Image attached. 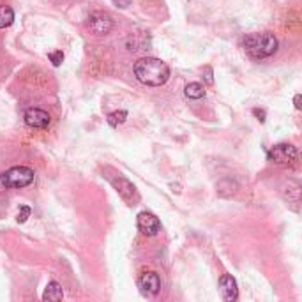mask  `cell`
I'll return each mask as SVG.
<instances>
[{
  "label": "cell",
  "mask_w": 302,
  "mask_h": 302,
  "mask_svg": "<svg viewBox=\"0 0 302 302\" xmlns=\"http://www.w3.org/2000/svg\"><path fill=\"white\" fill-rule=\"evenodd\" d=\"M219 293L226 302H233L239 297V288H237V281L233 276L225 274V276L219 277Z\"/></svg>",
  "instance_id": "obj_8"
},
{
  "label": "cell",
  "mask_w": 302,
  "mask_h": 302,
  "mask_svg": "<svg viewBox=\"0 0 302 302\" xmlns=\"http://www.w3.org/2000/svg\"><path fill=\"white\" fill-rule=\"evenodd\" d=\"M113 186H115L117 193L122 196L124 200H131L133 196H135V186H133L129 180H125L122 177H119V180H113Z\"/></svg>",
  "instance_id": "obj_10"
},
{
  "label": "cell",
  "mask_w": 302,
  "mask_h": 302,
  "mask_svg": "<svg viewBox=\"0 0 302 302\" xmlns=\"http://www.w3.org/2000/svg\"><path fill=\"white\" fill-rule=\"evenodd\" d=\"M205 80H207V83H209V85L214 83V80H212V69H210V68L205 69Z\"/></svg>",
  "instance_id": "obj_18"
},
{
  "label": "cell",
  "mask_w": 302,
  "mask_h": 302,
  "mask_svg": "<svg viewBox=\"0 0 302 302\" xmlns=\"http://www.w3.org/2000/svg\"><path fill=\"white\" fill-rule=\"evenodd\" d=\"M136 225H138V230L142 231L143 235H147V237H154L161 230V221L158 219V215L152 212H147V210L138 214Z\"/></svg>",
  "instance_id": "obj_5"
},
{
  "label": "cell",
  "mask_w": 302,
  "mask_h": 302,
  "mask_svg": "<svg viewBox=\"0 0 302 302\" xmlns=\"http://www.w3.org/2000/svg\"><path fill=\"white\" fill-rule=\"evenodd\" d=\"M90 29H92L97 36H104V34H108L110 30L113 29V21L108 14L94 13L92 16H90Z\"/></svg>",
  "instance_id": "obj_9"
},
{
  "label": "cell",
  "mask_w": 302,
  "mask_h": 302,
  "mask_svg": "<svg viewBox=\"0 0 302 302\" xmlns=\"http://www.w3.org/2000/svg\"><path fill=\"white\" fill-rule=\"evenodd\" d=\"M246 53L253 58H267L277 52V39L269 32L249 34L244 39Z\"/></svg>",
  "instance_id": "obj_2"
},
{
  "label": "cell",
  "mask_w": 302,
  "mask_h": 302,
  "mask_svg": "<svg viewBox=\"0 0 302 302\" xmlns=\"http://www.w3.org/2000/svg\"><path fill=\"white\" fill-rule=\"evenodd\" d=\"M48 58L52 60V64L55 66V68H58V66L62 64V60H64V53H62L60 50H57V52H52V53H50Z\"/></svg>",
  "instance_id": "obj_15"
},
{
  "label": "cell",
  "mask_w": 302,
  "mask_h": 302,
  "mask_svg": "<svg viewBox=\"0 0 302 302\" xmlns=\"http://www.w3.org/2000/svg\"><path fill=\"white\" fill-rule=\"evenodd\" d=\"M138 286L142 288V292L148 297H154L159 293L161 290V279L158 276V272L154 270H148V272H143L138 279Z\"/></svg>",
  "instance_id": "obj_6"
},
{
  "label": "cell",
  "mask_w": 302,
  "mask_h": 302,
  "mask_svg": "<svg viewBox=\"0 0 302 302\" xmlns=\"http://www.w3.org/2000/svg\"><path fill=\"white\" fill-rule=\"evenodd\" d=\"M4 182H6L7 189L9 187H27L34 182V170L27 166H13L11 170H7L6 174H2Z\"/></svg>",
  "instance_id": "obj_3"
},
{
  "label": "cell",
  "mask_w": 302,
  "mask_h": 302,
  "mask_svg": "<svg viewBox=\"0 0 302 302\" xmlns=\"http://www.w3.org/2000/svg\"><path fill=\"white\" fill-rule=\"evenodd\" d=\"M64 297V292H62V286L57 283V281H52V283L46 285V290L42 293V300H50V302H57L62 300Z\"/></svg>",
  "instance_id": "obj_11"
},
{
  "label": "cell",
  "mask_w": 302,
  "mask_h": 302,
  "mask_svg": "<svg viewBox=\"0 0 302 302\" xmlns=\"http://www.w3.org/2000/svg\"><path fill=\"white\" fill-rule=\"evenodd\" d=\"M297 158H299V152H297V148L290 143H279L269 150V161L279 164V166L293 164L297 161Z\"/></svg>",
  "instance_id": "obj_4"
},
{
  "label": "cell",
  "mask_w": 302,
  "mask_h": 302,
  "mask_svg": "<svg viewBox=\"0 0 302 302\" xmlns=\"http://www.w3.org/2000/svg\"><path fill=\"white\" fill-rule=\"evenodd\" d=\"M300 103H302V97H300V94H297V96L293 97V104H295V108H297V110H300V108H302V104H300Z\"/></svg>",
  "instance_id": "obj_19"
},
{
  "label": "cell",
  "mask_w": 302,
  "mask_h": 302,
  "mask_svg": "<svg viewBox=\"0 0 302 302\" xmlns=\"http://www.w3.org/2000/svg\"><path fill=\"white\" fill-rule=\"evenodd\" d=\"M253 115L256 117V119L260 120V122H265V112H264V110L254 108V110H253Z\"/></svg>",
  "instance_id": "obj_17"
},
{
  "label": "cell",
  "mask_w": 302,
  "mask_h": 302,
  "mask_svg": "<svg viewBox=\"0 0 302 302\" xmlns=\"http://www.w3.org/2000/svg\"><path fill=\"white\" fill-rule=\"evenodd\" d=\"M184 94H186V97H189V99H202V97H205V87H203L202 83H198V81H193V83L186 85Z\"/></svg>",
  "instance_id": "obj_12"
},
{
  "label": "cell",
  "mask_w": 302,
  "mask_h": 302,
  "mask_svg": "<svg viewBox=\"0 0 302 302\" xmlns=\"http://www.w3.org/2000/svg\"><path fill=\"white\" fill-rule=\"evenodd\" d=\"M125 119H127V112H124V110L113 112L108 115V124L112 125V127H119V124H124Z\"/></svg>",
  "instance_id": "obj_14"
},
{
  "label": "cell",
  "mask_w": 302,
  "mask_h": 302,
  "mask_svg": "<svg viewBox=\"0 0 302 302\" xmlns=\"http://www.w3.org/2000/svg\"><path fill=\"white\" fill-rule=\"evenodd\" d=\"M14 21V11L7 6H0V29L13 25Z\"/></svg>",
  "instance_id": "obj_13"
},
{
  "label": "cell",
  "mask_w": 302,
  "mask_h": 302,
  "mask_svg": "<svg viewBox=\"0 0 302 302\" xmlns=\"http://www.w3.org/2000/svg\"><path fill=\"white\" fill-rule=\"evenodd\" d=\"M30 212H32V210H30V207L23 205L21 209H19V212H18V218H16V221H18V223H25L27 219L30 218Z\"/></svg>",
  "instance_id": "obj_16"
},
{
  "label": "cell",
  "mask_w": 302,
  "mask_h": 302,
  "mask_svg": "<svg viewBox=\"0 0 302 302\" xmlns=\"http://www.w3.org/2000/svg\"><path fill=\"white\" fill-rule=\"evenodd\" d=\"M7 189V186H6V182H4V177H2V174H0V193H4V191Z\"/></svg>",
  "instance_id": "obj_20"
},
{
  "label": "cell",
  "mask_w": 302,
  "mask_h": 302,
  "mask_svg": "<svg viewBox=\"0 0 302 302\" xmlns=\"http://www.w3.org/2000/svg\"><path fill=\"white\" fill-rule=\"evenodd\" d=\"M135 76L148 87H161L170 78V68L161 58H140L135 64Z\"/></svg>",
  "instance_id": "obj_1"
},
{
  "label": "cell",
  "mask_w": 302,
  "mask_h": 302,
  "mask_svg": "<svg viewBox=\"0 0 302 302\" xmlns=\"http://www.w3.org/2000/svg\"><path fill=\"white\" fill-rule=\"evenodd\" d=\"M50 115L48 112L41 108H29L25 112V124L34 129H45L50 125Z\"/></svg>",
  "instance_id": "obj_7"
}]
</instances>
